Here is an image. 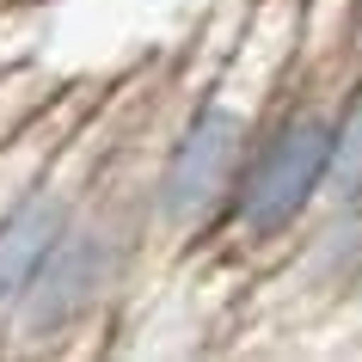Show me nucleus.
<instances>
[{"label":"nucleus","mask_w":362,"mask_h":362,"mask_svg":"<svg viewBox=\"0 0 362 362\" xmlns=\"http://www.w3.org/2000/svg\"><path fill=\"white\" fill-rule=\"evenodd\" d=\"M166 111H172V74H160L153 98L123 135V148L98 172L93 197L80 203V215L49 246V258L37 264L19 307L6 313L0 356L80 350L135 288L141 264L153 258V153L166 135Z\"/></svg>","instance_id":"nucleus-2"},{"label":"nucleus","mask_w":362,"mask_h":362,"mask_svg":"<svg viewBox=\"0 0 362 362\" xmlns=\"http://www.w3.org/2000/svg\"><path fill=\"white\" fill-rule=\"evenodd\" d=\"M356 56H362V0H356Z\"/></svg>","instance_id":"nucleus-9"},{"label":"nucleus","mask_w":362,"mask_h":362,"mask_svg":"<svg viewBox=\"0 0 362 362\" xmlns=\"http://www.w3.org/2000/svg\"><path fill=\"white\" fill-rule=\"evenodd\" d=\"M19 13H31V6H19ZM6 19H13V13H0V68H6V62H19V56H31L25 43H6Z\"/></svg>","instance_id":"nucleus-8"},{"label":"nucleus","mask_w":362,"mask_h":362,"mask_svg":"<svg viewBox=\"0 0 362 362\" xmlns=\"http://www.w3.org/2000/svg\"><path fill=\"white\" fill-rule=\"evenodd\" d=\"M350 307H356V313H362V283H356V295H350Z\"/></svg>","instance_id":"nucleus-10"},{"label":"nucleus","mask_w":362,"mask_h":362,"mask_svg":"<svg viewBox=\"0 0 362 362\" xmlns=\"http://www.w3.org/2000/svg\"><path fill=\"white\" fill-rule=\"evenodd\" d=\"M160 74H166V68L111 80L105 98L62 135V148L49 153V160L19 185V197L0 209V325L19 307V295L31 288V276H37V264L49 258V246H56L62 233H68V221L80 215V203L93 197L98 172L111 166V153L123 148V135H129V123L141 117V105L153 98Z\"/></svg>","instance_id":"nucleus-4"},{"label":"nucleus","mask_w":362,"mask_h":362,"mask_svg":"<svg viewBox=\"0 0 362 362\" xmlns=\"http://www.w3.org/2000/svg\"><path fill=\"white\" fill-rule=\"evenodd\" d=\"M301 19L307 0H246L233 43L203 68V80H172L166 135L153 153V258H191L209 246L252 141L295 74Z\"/></svg>","instance_id":"nucleus-1"},{"label":"nucleus","mask_w":362,"mask_h":362,"mask_svg":"<svg viewBox=\"0 0 362 362\" xmlns=\"http://www.w3.org/2000/svg\"><path fill=\"white\" fill-rule=\"evenodd\" d=\"M105 86H111V80H62L56 98H49L31 123H25V129H13L6 141H0V209H6V203L19 197L25 178H31V172H37L43 160L62 148V135L74 129L80 117L98 105V98H105Z\"/></svg>","instance_id":"nucleus-6"},{"label":"nucleus","mask_w":362,"mask_h":362,"mask_svg":"<svg viewBox=\"0 0 362 362\" xmlns=\"http://www.w3.org/2000/svg\"><path fill=\"white\" fill-rule=\"evenodd\" d=\"M356 68L362 56H295V74L283 80L203 252H221L233 264H276L288 252V240L325 203L338 111Z\"/></svg>","instance_id":"nucleus-3"},{"label":"nucleus","mask_w":362,"mask_h":362,"mask_svg":"<svg viewBox=\"0 0 362 362\" xmlns=\"http://www.w3.org/2000/svg\"><path fill=\"white\" fill-rule=\"evenodd\" d=\"M49 98H56V86L37 74V62H31V56L6 62V68H0V141H6L13 129H25Z\"/></svg>","instance_id":"nucleus-7"},{"label":"nucleus","mask_w":362,"mask_h":362,"mask_svg":"<svg viewBox=\"0 0 362 362\" xmlns=\"http://www.w3.org/2000/svg\"><path fill=\"white\" fill-rule=\"evenodd\" d=\"M362 283V203H320L276 258V301L295 313H338Z\"/></svg>","instance_id":"nucleus-5"}]
</instances>
